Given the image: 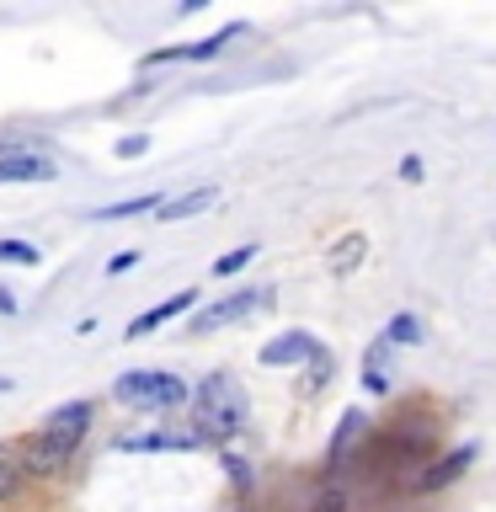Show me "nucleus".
<instances>
[{"mask_svg": "<svg viewBox=\"0 0 496 512\" xmlns=\"http://www.w3.org/2000/svg\"><path fill=\"white\" fill-rule=\"evenodd\" d=\"M150 150V139L144 134H128V139H118V160H134V155H144Z\"/></svg>", "mask_w": 496, "mask_h": 512, "instance_id": "nucleus-20", "label": "nucleus"}, {"mask_svg": "<svg viewBox=\"0 0 496 512\" xmlns=\"http://www.w3.org/2000/svg\"><path fill=\"white\" fill-rule=\"evenodd\" d=\"M363 427H368V416H363V411H342V422H336V432H331L326 459H331V464H342V459H347V448L363 438Z\"/></svg>", "mask_w": 496, "mask_h": 512, "instance_id": "nucleus-14", "label": "nucleus"}, {"mask_svg": "<svg viewBox=\"0 0 496 512\" xmlns=\"http://www.w3.org/2000/svg\"><path fill=\"white\" fill-rule=\"evenodd\" d=\"M214 203H219V187H192V192H182V198H166V203H160L155 219L176 224V219H192V214H203V208H214Z\"/></svg>", "mask_w": 496, "mask_h": 512, "instance_id": "nucleus-11", "label": "nucleus"}, {"mask_svg": "<svg viewBox=\"0 0 496 512\" xmlns=\"http://www.w3.org/2000/svg\"><path fill=\"white\" fill-rule=\"evenodd\" d=\"M310 358H320V342H315L310 331H283L278 342H267V347H262V363H267V368L310 363Z\"/></svg>", "mask_w": 496, "mask_h": 512, "instance_id": "nucleus-7", "label": "nucleus"}, {"mask_svg": "<svg viewBox=\"0 0 496 512\" xmlns=\"http://www.w3.org/2000/svg\"><path fill=\"white\" fill-rule=\"evenodd\" d=\"M160 203H166L160 192H144V198H128V203L96 208V219H134V214H150V208H160Z\"/></svg>", "mask_w": 496, "mask_h": 512, "instance_id": "nucleus-15", "label": "nucleus"}, {"mask_svg": "<svg viewBox=\"0 0 496 512\" xmlns=\"http://www.w3.org/2000/svg\"><path fill=\"white\" fill-rule=\"evenodd\" d=\"M91 416H96V406H91V400H70V406L48 411V422H43V438H54V443H64V448H75L80 438H86Z\"/></svg>", "mask_w": 496, "mask_h": 512, "instance_id": "nucleus-5", "label": "nucleus"}, {"mask_svg": "<svg viewBox=\"0 0 496 512\" xmlns=\"http://www.w3.org/2000/svg\"><path fill=\"white\" fill-rule=\"evenodd\" d=\"M0 315H16V294H11V288H0Z\"/></svg>", "mask_w": 496, "mask_h": 512, "instance_id": "nucleus-23", "label": "nucleus"}, {"mask_svg": "<svg viewBox=\"0 0 496 512\" xmlns=\"http://www.w3.org/2000/svg\"><path fill=\"white\" fill-rule=\"evenodd\" d=\"M192 304H198V294H192V288H182V294H171L166 304H155V310H144V315H134V326H128V336H150V331H160V326H171L176 315H187Z\"/></svg>", "mask_w": 496, "mask_h": 512, "instance_id": "nucleus-9", "label": "nucleus"}, {"mask_svg": "<svg viewBox=\"0 0 496 512\" xmlns=\"http://www.w3.org/2000/svg\"><path fill=\"white\" fill-rule=\"evenodd\" d=\"M267 299H272L267 288H246V294H230V299H219V304H208V310L192 315V331L208 336V331H219V326H235V320H246V315L262 310Z\"/></svg>", "mask_w": 496, "mask_h": 512, "instance_id": "nucleus-3", "label": "nucleus"}, {"mask_svg": "<svg viewBox=\"0 0 496 512\" xmlns=\"http://www.w3.org/2000/svg\"><path fill=\"white\" fill-rule=\"evenodd\" d=\"M0 390H11V379H0Z\"/></svg>", "mask_w": 496, "mask_h": 512, "instance_id": "nucleus-24", "label": "nucleus"}, {"mask_svg": "<svg viewBox=\"0 0 496 512\" xmlns=\"http://www.w3.org/2000/svg\"><path fill=\"white\" fill-rule=\"evenodd\" d=\"M134 262H139V251H118V256H112V262H107V272H112V278H118V272H128Z\"/></svg>", "mask_w": 496, "mask_h": 512, "instance_id": "nucleus-21", "label": "nucleus"}, {"mask_svg": "<svg viewBox=\"0 0 496 512\" xmlns=\"http://www.w3.org/2000/svg\"><path fill=\"white\" fill-rule=\"evenodd\" d=\"M251 262H256V246H235V251H224L219 262H214V278H230V272L251 267Z\"/></svg>", "mask_w": 496, "mask_h": 512, "instance_id": "nucleus-19", "label": "nucleus"}, {"mask_svg": "<svg viewBox=\"0 0 496 512\" xmlns=\"http://www.w3.org/2000/svg\"><path fill=\"white\" fill-rule=\"evenodd\" d=\"M70 459H75V448L43 438V432L22 443V470H27V480H54V475L70 470Z\"/></svg>", "mask_w": 496, "mask_h": 512, "instance_id": "nucleus-4", "label": "nucleus"}, {"mask_svg": "<svg viewBox=\"0 0 496 512\" xmlns=\"http://www.w3.org/2000/svg\"><path fill=\"white\" fill-rule=\"evenodd\" d=\"M400 176H406V182H422V160L406 155V160H400Z\"/></svg>", "mask_w": 496, "mask_h": 512, "instance_id": "nucleus-22", "label": "nucleus"}, {"mask_svg": "<svg viewBox=\"0 0 496 512\" xmlns=\"http://www.w3.org/2000/svg\"><path fill=\"white\" fill-rule=\"evenodd\" d=\"M384 342H390V347H416V342H422V320H416V315H395L390 326H384Z\"/></svg>", "mask_w": 496, "mask_h": 512, "instance_id": "nucleus-16", "label": "nucleus"}, {"mask_svg": "<svg viewBox=\"0 0 496 512\" xmlns=\"http://www.w3.org/2000/svg\"><path fill=\"white\" fill-rule=\"evenodd\" d=\"M363 251H368V240H363V235H347L342 246L331 251V272H347V267H358V262H363Z\"/></svg>", "mask_w": 496, "mask_h": 512, "instance_id": "nucleus-18", "label": "nucleus"}, {"mask_svg": "<svg viewBox=\"0 0 496 512\" xmlns=\"http://www.w3.org/2000/svg\"><path fill=\"white\" fill-rule=\"evenodd\" d=\"M43 256L38 246H27V240H0V267H38Z\"/></svg>", "mask_w": 496, "mask_h": 512, "instance_id": "nucleus-17", "label": "nucleus"}, {"mask_svg": "<svg viewBox=\"0 0 496 512\" xmlns=\"http://www.w3.org/2000/svg\"><path fill=\"white\" fill-rule=\"evenodd\" d=\"M112 395L134 411H176L187 400L182 374H166V368H128V374L112 379Z\"/></svg>", "mask_w": 496, "mask_h": 512, "instance_id": "nucleus-2", "label": "nucleus"}, {"mask_svg": "<svg viewBox=\"0 0 496 512\" xmlns=\"http://www.w3.org/2000/svg\"><path fill=\"white\" fill-rule=\"evenodd\" d=\"M54 160H43V155H0V187H11V182H54Z\"/></svg>", "mask_w": 496, "mask_h": 512, "instance_id": "nucleus-10", "label": "nucleus"}, {"mask_svg": "<svg viewBox=\"0 0 496 512\" xmlns=\"http://www.w3.org/2000/svg\"><path fill=\"white\" fill-rule=\"evenodd\" d=\"M27 486V470H22V443H0V502H11L16 491Z\"/></svg>", "mask_w": 496, "mask_h": 512, "instance_id": "nucleus-13", "label": "nucleus"}, {"mask_svg": "<svg viewBox=\"0 0 496 512\" xmlns=\"http://www.w3.org/2000/svg\"><path fill=\"white\" fill-rule=\"evenodd\" d=\"M246 427V395L230 374H208L192 395V432L214 443H230L235 432Z\"/></svg>", "mask_w": 496, "mask_h": 512, "instance_id": "nucleus-1", "label": "nucleus"}, {"mask_svg": "<svg viewBox=\"0 0 496 512\" xmlns=\"http://www.w3.org/2000/svg\"><path fill=\"white\" fill-rule=\"evenodd\" d=\"M203 438L198 432H134V438H123L118 448L123 454H192Z\"/></svg>", "mask_w": 496, "mask_h": 512, "instance_id": "nucleus-8", "label": "nucleus"}, {"mask_svg": "<svg viewBox=\"0 0 496 512\" xmlns=\"http://www.w3.org/2000/svg\"><path fill=\"white\" fill-rule=\"evenodd\" d=\"M475 454H480L475 443H459V448H454V454H448V459L427 464L422 475H411V491H438V486H454V480H459V475H464V470H470V464H475Z\"/></svg>", "mask_w": 496, "mask_h": 512, "instance_id": "nucleus-6", "label": "nucleus"}, {"mask_svg": "<svg viewBox=\"0 0 496 512\" xmlns=\"http://www.w3.org/2000/svg\"><path fill=\"white\" fill-rule=\"evenodd\" d=\"M390 342H384V336H379V342L374 347H368V358H363V384H368V395H390Z\"/></svg>", "mask_w": 496, "mask_h": 512, "instance_id": "nucleus-12", "label": "nucleus"}]
</instances>
